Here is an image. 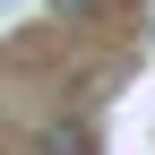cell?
<instances>
[{"instance_id": "cell-1", "label": "cell", "mask_w": 155, "mask_h": 155, "mask_svg": "<svg viewBox=\"0 0 155 155\" xmlns=\"http://www.w3.org/2000/svg\"><path fill=\"white\" fill-rule=\"evenodd\" d=\"M35 155H95V138H86L78 121H52L43 138H35Z\"/></svg>"}, {"instance_id": "cell-2", "label": "cell", "mask_w": 155, "mask_h": 155, "mask_svg": "<svg viewBox=\"0 0 155 155\" xmlns=\"http://www.w3.org/2000/svg\"><path fill=\"white\" fill-rule=\"evenodd\" d=\"M52 9H61V17H69V26H95V17H104V9H112V0H52Z\"/></svg>"}]
</instances>
